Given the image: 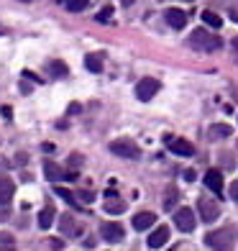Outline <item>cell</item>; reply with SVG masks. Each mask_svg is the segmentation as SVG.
Segmentation results:
<instances>
[{
    "label": "cell",
    "mask_w": 238,
    "mask_h": 251,
    "mask_svg": "<svg viewBox=\"0 0 238 251\" xmlns=\"http://www.w3.org/2000/svg\"><path fill=\"white\" fill-rule=\"evenodd\" d=\"M110 16H113V8H103V10H100V16H97V21H100V24H105V21H110Z\"/></svg>",
    "instance_id": "cell-26"
},
{
    "label": "cell",
    "mask_w": 238,
    "mask_h": 251,
    "mask_svg": "<svg viewBox=\"0 0 238 251\" xmlns=\"http://www.w3.org/2000/svg\"><path fill=\"white\" fill-rule=\"evenodd\" d=\"M16 241H13V236H8V233H0V249H13Z\"/></svg>",
    "instance_id": "cell-25"
},
{
    "label": "cell",
    "mask_w": 238,
    "mask_h": 251,
    "mask_svg": "<svg viewBox=\"0 0 238 251\" xmlns=\"http://www.w3.org/2000/svg\"><path fill=\"white\" fill-rule=\"evenodd\" d=\"M133 3H136V0H120V5H126V8H131Z\"/></svg>",
    "instance_id": "cell-31"
},
{
    "label": "cell",
    "mask_w": 238,
    "mask_h": 251,
    "mask_svg": "<svg viewBox=\"0 0 238 251\" xmlns=\"http://www.w3.org/2000/svg\"><path fill=\"white\" fill-rule=\"evenodd\" d=\"M105 210L110 215H118V213H126V200H123L118 192H105Z\"/></svg>",
    "instance_id": "cell-10"
},
{
    "label": "cell",
    "mask_w": 238,
    "mask_h": 251,
    "mask_svg": "<svg viewBox=\"0 0 238 251\" xmlns=\"http://www.w3.org/2000/svg\"><path fill=\"white\" fill-rule=\"evenodd\" d=\"M49 75H54L56 79H62V77H67V75H70V67H67L64 62H49Z\"/></svg>",
    "instance_id": "cell-20"
},
{
    "label": "cell",
    "mask_w": 238,
    "mask_h": 251,
    "mask_svg": "<svg viewBox=\"0 0 238 251\" xmlns=\"http://www.w3.org/2000/svg\"><path fill=\"white\" fill-rule=\"evenodd\" d=\"M177 200H179L177 190H169V192H167V200H164V210H172L174 205H177Z\"/></svg>",
    "instance_id": "cell-24"
},
{
    "label": "cell",
    "mask_w": 238,
    "mask_h": 251,
    "mask_svg": "<svg viewBox=\"0 0 238 251\" xmlns=\"http://www.w3.org/2000/svg\"><path fill=\"white\" fill-rule=\"evenodd\" d=\"M190 47L200 54H210V51H218L223 47V39L208 28H195L190 33Z\"/></svg>",
    "instance_id": "cell-1"
},
{
    "label": "cell",
    "mask_w": 238,
    "mask_h": 251,
    "mask_svg": "<svg viewBox=\"0 0 238 251\" xmlns=\"http://www.w3.org/2000/svg\"><path fill=\"white\" fill-rule=\"evenodd\" d=\"M85 67H87V70L90 72H95V75H100V72H103V54H87L85 56Z\"/></svg>",
    "instance_id": "cell-19"
},
{
    "label": "cell",
    "mask_w": 238,
    "mask_h": 251,
    "mask_svg": "<svg viewBox=\"0 0 238 251\" xmlns=\"http://www.w3.org/2000/svg\"><path fill=\"white\" fill-rule=\"evenodd\" d=\"M154 221H156V215L149 213V210H143V213H139L133 218V228H136V231H146V228L154 226Z\"/></svg>",
    "instance_id": "cell-17"
},
{
    "label": "cell",
    "mask_w": 238,
    "mask_h": 251,
    "mask_svg": "<svg viewBox=\"0 0 238 251\" xmlns=\"http://www.w3.org/2000/svg\"><path fill=\"white\" fill-rule=\"evenodd\" d=\"M208 133H210V139L223 141V139H228V136H233V128H231L228 123H213Z\"/></svg>",
    "instance_id": "cell-16"
},
{
    "label": "cell",
    "mask_w": 238,
    "mask_h": 251,
    "mask_svg": "<svg viewBox=\"0 0 238 251\" xmlns=\"http://www.w3.org/2000/svg\"><path fill=\"white\" fill-rule=\"evenodd\" d=\"M90 5V0H67V10L70 13H79V10H85Z\"/></svg>",
    "instance_id": "cell-22"
},
{
    "label": "cell",
    "mask_w": 238,
    "mask_h": 251,
    "mask_svg": "<svg viewBox=\"0 0 238 251\" xmlns=\"http://www.w3.org/2000/svg\"><path fill=\"white\" fill-rule=\"evenodd\" d=\"M100 236H103L105 241L116 244V241H120V238L126 236V231H123V226H120V223H116V221H108V223L100 226Z\"/></svg>",
    "instance_id": "cell-8"
},
{
    "label": "cell",
    "mask_w": 238,
    "mask_h": 251,
    "mask_svg": "<svg viewBox=\"0 0 238 251\" xmlns=\"http://www.w3.org/2000/svg\"><path fill=\"white\" fill-rule=\"evenodd\" d=\"M59 228H62V233H74V236L82 233V228H79V226L74 223V218H72L70 213H64L62 218H59Z\"/></svg>",
    "instance_id": "cell-18"
},
{
    "label": "cell",
    "mask_w": 238,
    "mask_h": 251,
    "mask_svg": "<svg viewBox=\"0 0 238 251\" xmlns=\"http://www.w3.org/2000/svg\"><path fill=\"white\" fill-rule=\"evenodd\" d=\"M13 195H16V182L10 177H0V208L13 200Z\"/></svg>",
    "instance_id": "cell-14"
},
{
    "label": "cell",
    "mask_w": 238,
    "mask_h": 251,
    "mask_svg": "<svg viewBox=\"0 0 238 251\" xmlns=\"http://www.w3.org/2000/svg\"><path fill=\"white\" fill-rule=\"evenodd\" d=\"M205 246L208 249H231L233 246V231L231 228H218L205 236Z\"/></svg>",
    "instance_id": "cell-3"
},
{
    "label": "cell",
    "mask_w": 238,
    "mask_h": 251,
    "mask_svg": "<svg viewBox=\"0 0 238 251\" xmlns=\"http://www.w3.org/2000/svg\"><path fill=\"white\" fill-rule=\"evenodd\" d=\"M44 175H47L49 182H62V179H70V172H64V169L56 164V162H44Z\"/></svg>",
    "instance_id": "cell-13"
},
{
    "label": "cell",
    "mask_w": 238,
    "mask_h": 251,
    "mask_svg": "<svg viewBox=\"0 0 238 251\" xmlns=\"http://www.w3.org/2000/svg\"><path fill=\"white\" fill-rule=\"evenodd\" d=\"M159 79H154V77H143V79H139V85H136V98H139L141 102H149L156 93H159Z\"/></svg>",
    "instance_id": "cell-5"
},
{
    "label": "cell",
    "mask_w": 238,
    "mask_h": 251,
    "mask_svg": "<svg viewBox=\"0 0 238 251\" xmlns=\"http://www.w3.org/2000/svg\"><path fill=\"white\" fill-rule=\"evenodd\" d=\"M167 241H169V228H167V226H156L154 231H151V236L146 238L149 249H162Z\"/></svg>",
    "instance_id": "cell-12"
},
{
    "label": "cell",
    "mask_w": 238,
    "mask_h": 251,
    "mask_svg": "<svg viewBox=\"0 0 238 251\" xmlns=\"http://www.w3.org/2000/svg\"><path fill=\"white\" fill-rule=\"evenodd\" d=\"M231 49H233V56H236V62H238V36H233V41H231Z\"/></svg>",
    "instance_id": "cell-30"
},
{
    "label": "cell",
    "mask_w": 238,
    "mask_h": 251,
    "mask_svg": "<svg viewBox=\"0 0 238 251\" xmlns=\"http://www.w3.org/2000/svg\"><path fill=\"white\" fill-rule=\"evenodd\" d=\"M54 218H56V208H54V202H49L47 208L39 213V228L41 231H49V226L54 223Z\"/></svg>",
    "instance_id": "cell-15"
},
{
    "label": "cell",
    "mask_w": 238,
    "mask_h": 251,
    "mask_svg": "<svg viewBox=\"0 0 238 251\" xmlns=\"http://www.w3.org/2000/svg\"><path fill=\"white\" fill-rule=\"evenodd\" d=\"M79 110H82V105H79V102H72V105L67 108V116H77Z\"/></svg>",
    "instance_id": "cell-28"
},
{
    "label": "cell",
    "mask_w": 238,
    "mask_h": 251,
    "mask_svg": "<svg viewBox=\"0 0 238 251\" xmlns=\"http://www.w3.org/2000/svg\"><path fill=\"white\" fill-rule=\"evenodd\" d=\"M70 164H72L74 169H77V167H82V156H79V154H72V156H70Z\"/></svg>",
    "instance_id": "cell-29"
},
{
    "label": "cell",
    "mask_w": 238,
    "mask_h": 251,
    "mask_svg": "<svg viewBox=\"0 0 238 251\" xmlns=\"http://www.w3.org/2000/svg\"><path fill=\"white\" fill-rule=\"evenodd\" d=\"M164 144L172 149V154H179V156H192L195 154V146H192L187 139H179V136H167Z\"/></svg>",
    "instance_id": "cell-7"
},
{
    "label": "cell",
    "mask_w": 238,
    "mask_h": 251,
    "mask_svg": "<svg viewBox=\"0 0 238 251\" xmlns=\"http://www.w3.org/2000/svg\"><path fill=\"white\" fill-rule=\"evenodd\" d=\"M164 21H167L172 28L182 31V28L187 26V13H185V10H179V8H169L167 13H164Z\"/></svg>",
    "instance_id": "cell-11"
},
{
    "label": "cell",
    "mask_w": 238,
    "mask_h": 251,
    "mask_svg": "<svg viewBox=\"0 0 238 251\" xmlns=\"http://www.w3.org/2000/svg\"><path fill=\"white\" fill-rule=\"evenodd\" d=\"M174 223H177L179 231H185V233L195 231L197 221H195V213H192V208H179V210L174 213Z\"/></svg>",
    "instance_id": "cell-6"
},
{
    "label": "cell",
    "mask_w": 238,
    "mask_h": 251,
    "mask_svg": "<svg viewBox=\"0 0 238 251\" xmlns=\"http://www.w3.org/2000/svg\"><path fill=\"white\" fill-rule=\"evenodd\" d=\"M187 3H195V0H187Z\"/></svg>",
    "instance_id": "cell-32"
},
{
    "label": "cell",
    "mask_w": 238,
    "mask_h": 251,
    "mask_svg": "<svg viewBox=\"0 0 238 251\" xmlns=\"http://www.w3.org/2000/svg\"><path fill=\"white\" fill-rule=\"evenodd\" d=\"M197 213H200V221L202 223H215L220 218V202H215L210 198H200L197 200Z\"/></svg>",
    "instance_id": "cell-4"
},
{
    "label": "cell",
    "mask_w": 238,
    "mask_h": 251,
    "mask_svg": "<svg viewBox=\"0 0 238 251\" xmlns=\"http://www.w3.org/2000/svg\"><path fill=\"white\" fill-rule=\"evenodd\" d=\"M54 192H56V195H59V198H64L67 202L72 205V208H79V205H77V200H74V195H72L70 190H64V187H59V185H56V187H54Z\"/></svg>",
    "instance_id": "cell-23"
},
{
    "label": "cell",
    "mask_w": 238,
    "mask_h": 251,
    "mask_svg": "<svg viewBox=\"0 0 238 251\" xmlns=\"http://www.w3.org/2000/svg\"><path fill=\"white\" fill-rule=\"evenodd\" d=\"M228 192H231V200H233V202H238V179H233V182H231V190H228Z\"/></svg>",
    "instance_id": "cell-27"
},
{
    "label": "cell",
    "mask_w": 238,
    "mask_h": 251,
    "mask_svg": "<svg viewBox=\"0 0 238 251\" xmlns=\"http://www.w3.org/2000/svg\"><path fill=\"white\" fill-rule=\"evenodd\" d=\"M202 21H205L210 28H220V26H223L220 16H218V13H213V10H202Z\"/></svg>",
    "instance_id": "cell-21"
},
{
    "label": "cell",
    "mask_w": 238,
    "mask_h": 251,
    "mask_svg": "<svg viewBox=\"0 0 238 251\" xmlns=\"http://www.w3.org/2000/svg\"><path fill=\"white\" fill-rule=\"evenodd\" d=\"M110 154H116L120 159H139L141 149H139V144L131 141V139H116V141H110Z\"/></svg>",
    "instance_id": "cell-2"
},
{
    "label": "cell",
    "mask_w": 238,
    "mask_h": 251,
    "mask_svg": "<svg viewBox=\"0 0 238 251\" xmlns=\"http://www.w3.org/2000/svg\"><path fill=\"white\" fill-rule=\"evenodd\" d=\"M205 187L215 198H223V175L218 172V169H208L205 172Z\"/></svg>",
    "instance_id": "cell-9"
}]
</instances>
